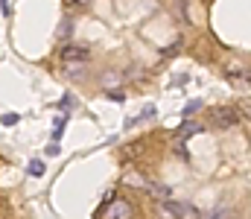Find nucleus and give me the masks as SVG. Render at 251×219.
<instances>
[{"instance_id":"f257e3e1","label":"nucleus","mask_w":251,"mask_h":219,"mask_svg":"<svg viewBox=\"0 0 251 219\" xmlns=\"http://www.w3.org/2000/svg\"><path fill=\"white\" fill-rule=\"evenodd\" d=\"M213 123H216L219 129H231V126H237V123H240V111H237V105H219V108H213Z\"/></svg>"},{"instance_id":"f03ea898","label":"nucleus","mask_w":251,"mask_h":219,"mask_svg":"<svg viewBox=\"0 0 251 219\" xmlns=\"http://www.w3.org/2000/svg\"><path fill=\"white\" fill-rule=\"evenodd\" d=\"M131 202H126V199H114L108 208H105V219H131Z\"/></svg>"},{"instance_id":"7ed1b4c3","label":"nucleus","mask_w":251,"mask_h":219,"mask_svg":"<svg viewBox=\"0 0 251 219\" xmlns=\"http://www.w3.org/2000/svg\"><path fill=\"white\" fill-rule=\"evenodd\" d=\"M184 214H190L187 205H178V202H161L158 205V219H181Z\"/></svg>"},{"instance_id":"20e7f679","label":"nucleus","mask_w":251,"mask_h":219,"mask_svg":"<svg viewBox=\"0 0 251 219\" xmlns=\"http://www.w3.org/2000/svg\"><path fill=\"white\" fill-rule=\"evenodd\" d=\"M62 62L64 65H85V62H88V50H85V47H64Z\"/></svg>"},{"instance_id":"39448f33","label":"nucleus","mask_w":251,"mask_h":219,"mask_svg":"<svg viewBox=\"0 0 251 219\" xmlns=\"http://www.w3.org/2000/svg\"><path fill=\"white\" fill-rule=\"evenodd\" d=\"M149 196H155V199H161V202H173V190L167 187V184H158V181H146V187H143Z\"/></svg>"},{"instance_id":"423d86ee","label":"nucleus","mask_w":251,"mask_h":219,"mask_svg":"<svg viewBox=\"0 0 251 219\" xmlns=\"http://www.w3.org/2000/svg\"><path fill=\"white\" fill-rule=\"evenodd\" d=\"M237 111H240V117L251 120V97H243V99L237 102Z\"/></svg>"},{"instance_id":"0eeeda50","label":"nucleus","mask_w":251,"mask_h":219,"mask_svg":"<svg viewBox=\"0 0 251 219\" xmlns=\"http://www.w3.org/2000/svg\"><path fill=\"white\" fill-rule=\"evenodd\" d=\"M196 132H201L199 123H184V126L178 129V138H187V135H196Z\"/></svg>"},{"instance_id":"6e6552de","label":"nucleus","mask_w":251,"mask_h":219,"mask_svg":"<svg viewBox=\"0 0 251 219\" xmlns=\"http://www.w3.org/2000/svg\"><path fill=\"white\" fill-rule=\"evenodd\" d=\"M62 132H64V117H56V126H53V144L62 141Z\"/></svg>"},{"instance_id":"1a4fd4ad","label":"nucleus","mask_w":251,"mask_h":219,"mask_svg":"<svg viewBox=\"0 0 251 219\" xmlns=\"http://www.w3.org/2000/svg\"><path fill=\"white\" fill-rule=\"evenodd\" d=\"M18 120H21V117H18V114H15V111H6V114H3V117H0V123H3V126H6V129H9V126H18Z\"/></svg>"},{"instance_id":"9d476101","label":"nucleus","mask_w":251,"mask_h":219,"mask_svg":"<svg viewBox=\"0 0 251 219\" xmlns=\"http://www.w3.org/2000/svg\"><path fill=\"white\" fill-rule=\"evenodd\" d=\"M44 170H47V167H44V161H32V164H29V175H35V178H38V175H44Z\"/></svg>"},{"instance_id":"9b49d317","label":"nucleus","mask_w":251,"mask_h":219,"mask_svg":"<svg viewBox=\"0 0 251 219\" xmlns=\"http://www.w3.org/2000/svg\"><path fill=\"white\" fill-rule=\"evenodd\" d=\"M201 108V99H190L187 105H184V114H193V111H199Z\"/></svg>"},{"instance_id":"f8f14e48","label":"nucleus","mask_w":251,"mask_h":219,"mask_svg":"<svg viewBox=\"0 0 251 219\" xmlns=\"http://www.w3.org/2000/svg\"><path fill=\"white\" fill-rule=\"evenodd\" d=\"M155 114H158V111H155V105H146V108H143V114H140L137 120H149V117H155Z\"/></svg>"},{"instance_id":"ddd939ff","label":"nucleus","mask_w":251,"mask_h":219,"mask_svg":"<svg viewBox=\"0 0 251 219\" xmlns=\"http://www.w3.org/2000/svg\"><path fill=\"white\" fill-rule=\"evenodd\" d=\"M64 71L70 73V76H79L82 73V65H64Z\"/></svg>"},{"instance_id":"4468645a","label":"nucleus","mask_w":251,"mask_h":219,"mask_svg":"<svg viewBox=\"0 0 251 219\" xmlns=\"http://www.w3.org/2000/svg\"><path fill=\"white\" fill-rule=\"evenodd\" d=\"M59 152H62V146H59V144H50V146H47V155H50V158H53V155H59Z\"/></svg>"},{"instance_id":"2eb2a0df","label":"nucleus","mask_w":251,"mask_h":219,"mask_svg":"<svg viewBox=\"0 0 251 219\" xmlns=\"http://www.w3.org/2000/svg\"><path fill=\"white\" fill-rule=\"evenodd\" d=\"M225 214L228 211H210V217H204V219H225Z\"/></svg>"},{"instance_id":"dca6fc26","label":"nucleus","mask_w":251,"mask_h":219,"mask_svg":"<svg viewBox=\"0 0 251 219\" xmlns=\"http://www.w3.org/2000/svg\"><path fill=\"white\" fill-rule=\"evenodd\" d=\"M0 12H3V15H12V6H9L6 0H0Z\"/></svg>"},{"instance_id":"f3484780","label":"nucleus","mask_w":251,"mask_h":219,"mask_svg":"<svg viewBox=\"0 0 251 219\" xmlns=\"http://www.w3.org/2000/svg\"><path fill=\"white\" fill-rule=\"evenodd\" d=\"M114 196H117V193H114V190H108V193L102 196V202H105V205H111V202H114Z\"/></svg>"}]
</instances>
